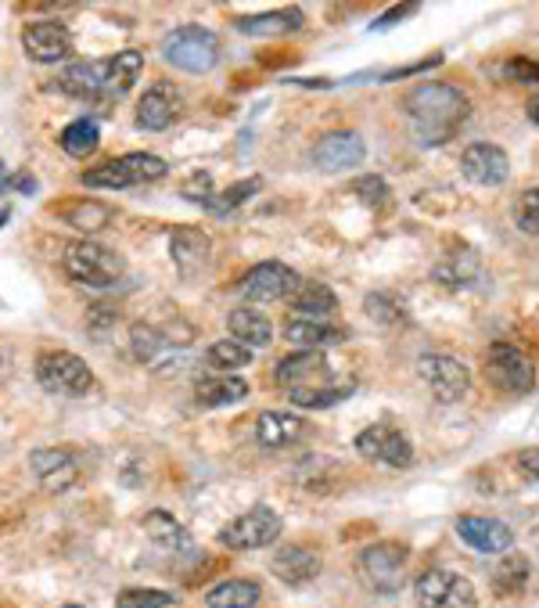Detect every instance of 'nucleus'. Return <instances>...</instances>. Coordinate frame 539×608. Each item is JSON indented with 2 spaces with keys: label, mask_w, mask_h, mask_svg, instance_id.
<instances>
[{
  "label": "nucleus",
  "mask_w": 539,
  "mask_h": 608,
  "mask_svg": "<svg viewBox=\"0 0 539 608\" xmlns=\"http://www.w3.org/2000/svg\"><path fill=\"white\" fill-rule=\"evenodd\" d=\"M403 115L421 148H439V144L454 141L457 130L468 123L471 101L454 83H421L417 91L406 94Z\"/></svg>",
  "instance_id": "nucleus-1"
},
{
  "label": "nucleus",
  "mask_w": 539,
  "mask_h": 608,
  "mask_svg": "<svg viewBox=\"0 0 539 608\" xmlns=\"http://www.w3.org/2000/svg\"><path fill=\"white\" fill-rule=\"evenodd\" d=\"M277 382L288 389V400L305 411L334 408V403L349 400V393L356 389L353 379H339L334 368L328 364V357L317 350H299L284 357L281 364H277Z\"/></svg>",
  "instance_id": "nucleus-2"
},
{
  "label": "nucleus",
  "mask_w": 539,
  "mask_h": 608,
  "mask_svg": "<svg viewBox=\"0 0 539 608\" xmlns=\"http://www.w3.org/2000/svg\"><path fill=\"white\" fill-rule=\"evenodd\" d=\"M62 267H65V274L72 281L86 285V288H112V285H120L123 270H126L123 256L105 249V245H97V241H72V245H65Z\"/></svg>",
  "instance_id": "nucleus-3"
},
{
  "label": "nucleus",
  "mask_w": 539,
  "mask_h": 608,
  "mask_svg": "<svg viewBox=\"0 0 539 608\" xmlns=\"http://www.w3.org/2000/svg\"><path fill=\"white\" fill-rule=\"evenodd\" d=\"M163 58L180 72H209L216 62H220V40H216L213 29L201 25H180L163 40Z\"/></svg>",
  "instance_id": "nucleus-4"
},
{
  "label": "nucleus",
  "mask_w": 539,
  "mask_h": 608,
  "mask_svg": "<svg viewBox=\"0 0 539 608\" xmlns=\"http://www.w3.org/2000/svg\"><path fill=\"white\" fill-rule=\"evenodd\" d=\"M356 573L363 587L374 590V595H396L406 573V547L400 540H377L363 547L356 558Z\"/></svg>",
  "instance_id": "nucleus-5"
},
{
  "label": "nucleus",
  "mask_w": 539,
  "mask_h": 608,
  "mask_svg": "<svg viewBox=\"0 0 539 608\" xmlns=\"http://www.w3.org/2000/svg\"><path fill=\"white\" fill-rule=\"evenodd\" d=\"M37 382L54 396H86L94 389V374L69 350H51L37 357Z\"/></svg>",
  "instance_id": "nucleus-6"
},
{
  "label": "nucleus",
  "mask_w": 539,
  "mask_h": 608,
  "mask_svg": "<svg viewBox=\"0 0 539 608\" xmlns=\"http://www.w3.org/2000/svg\"><path fill=\"white\" fill-rule=\"evenodd\" d=\"M166 163L158 155L148 152H129L123 158H112L105 166H94L83 173L86 187H137V184H152L166 177Z\"/></svg>",
  "instance_id": "nucleus-7"
},
{
  "label": "nucleus",
  "mask_w": 539,
  "mask_h": 608,
  "mask_svg": "<svg viewBox=\"0 0 539 608\" xmlns=\"http://www.w3.org/2000/svg\"><path fill=\"white\" fill-rule=\"evenodd\" d=\"M417 374L439 403H457L468 396V389H471L468 364L449 353H425L417 360Z\"/></svg>",
  "instance_id": "nucleus-8"
},
{
  "label": "nucleus",
  "mask_w": 539,
  "mask_h": 608,
  "mask_svg": "<svg viewBox=\"0 0 539 608\" xmlns=\"http://www.w3.org/2000/svg\"><path fill=\"white\" fill-rule=\"evenodd\" d=\"M486 374L489 382L504 389V393H532L536 389V368L526 357V350H518L511 342H493L486 350Z\"/></svg>",
  "instance_id": "nucleus-9"
},
{
  "label": "nucleus",
  "mask_w": 539,
  "mask_h": 608,
  "mask_svg": "<svg viewBox=\"0 0 539 608\" xmlns=\"http://www.w3.org/2000/svg\"><path fill=\"white\" fill-rule=\"evenodd\" d=\"M414 598H417V608H471L475 587H471V580H464L460 573L428 569L417 576Z\"/></svg>",
  "instance_id": "nucleus-10"
},
{
  "label": "nucleus",
  "mask_w": 539,
  "mask_h": 608,
  "mask_svg": "<svg viewBox=\"0 0 539 608\" xmlns=\"http://www.w3.org/2000/svg\"><path fill=\"white\" fill-rule=\"evenodd\" d=\"M281 526H284L281 515L273 508H252L220 529V544L230 547V552H259V547H267L281 537Z\"/></svg>",
  "instance_id": "nucleus-11"
},
{
  "label": "nucleus",
  "mask_w": 539,
  "mask_h": 608,
  "mask_svg": "<svg viewBox=\"0 0 539 608\" xmlns=\"http://www.w3.org/2000/svg\"><path fill=\"white\" fill-rule=\"evenodd\" d=\"M356 454L377 461L385 468H411L414 465V443L392 425H371L356 436Z\"/></svg>",
  "instance_id": "nucleus-12"
},
{
  "label": "nucleus",
  "mask_w": 539,
  "mask_h": 608,
  "mask_svg": "<svg viewBox=\"0 0 539 608\" xmlns=\"http://www.w3.org/2000/svg\"><path fill=\"white\" fill-rule=\"evenodd\" d=\"M313 166L324 169V173H342V169H353L367 158V144H363L360 134L353 130H334V134H324L313 144Z\"/></svg>",
  "instance_id": "nucleus-13"
},
{
  "label": "nucleus",
  "mask_w": 539,
  "mask_h": 608,
  "mask_svg": "<svg viewBox=\"0 0 539 608\" xmlns=\"http://www.w3.org/2000/svg\"><path fill=\"white\" fill-rule=\"evenodd\" d=\"M460 169L464 177L478 187H500L511 177V158H507L500 144L478 141V144H468V152L460 155Z\"/></svg>",
  "instance_id": "nucleus-14"
},
{
  "label": "nucleus",
  "mask_w": 539,
  "mask_h": 608,
  "mask_svg": "<svg viewBox=\"0 0 539 608\" xmlns=\"http://www.w3.org/2000/svg\"><path fill=\"white\" fill-rule=\"evenodd\" d=\"M299 285V278H296V270H288L284 264H259V267H252L249 274L241 278V285H238V292L249 299V302H277V299H284V296H291V288Z\"/></svg>",
  "instance_id": "nucleus-15"
},
{
  "label": "nucleus",
  "mask_w": 539,
  "mask_h": 608,
  "mask_svg": "<svg viewBox=\"0 0 539 608\" xmlns=\"http://www.w3.org/2000/svg\"><path fill=\"white\" fill-rule=\"evenodd\" d=\"M457 537L478 555H504V552H511L515 529L507 523H500V518L468 515V518H457Z\"/></svg>",
  "instance_id": "nucleus-16"
},
{
  "label": "nucleus",
  "mask_w": 539,
  "mask_h": 608,
  "mask_svg": "<svg viewBox=\"0 0 539 608\" xmlns=\"http://www.w3.org/2000/svg\"><path fill=\"white\" fill-rule=\"evenodd\" d=\"M22 48L33 62L54 65V62H65L72 54V33L62 22H33V25H25Z\"/></svg>",
  "instance_id": "nucleus-17"
},
{
  "label": "nucleus",
  "mask_w": 539,
  "mask_h": 608,
  "mask_svg": "<svg viewBox=\"0 0 539 608\" xmlns=\"http://www.w3.org/2000/svg\"><path fill=\"white\" fill-rule=\"evenodd\" d=\"M209 253H213V241H209L206 230H198V227L173 230L169 256H173V264H177V270L184 274V278H195V274L206 270Z\"/></svg>",
  "instance_id": "nucleus-18"
},
{
  "label": "nucleus",
  "mask_w": 539,
  "mask_h": 608,
  "mask_svg": "<svg viewBox=\"0 0 539 608\" xmlns=\"http://www.w3.org/2000/svg\"><path fill=\"white\" fill-rule=\"evenodd\" d=\"M29 465H33L37 480L48 494H65L80 475L76 461H72V454H65V451H37Z\"/></svg>",
  "instance_id": "nucleus-19"
},
{
  "label": "nucleus",
  "mask_w": 539,
  "mask_h": 608,
  "mask_svg": "<svg viewBox=\"0 0 539 608\" xmlns=\"http://www.w3.org/2000/svg\"><path fill=\"white\" fill-rule=\"evenodd\" d=\"M305 436V422L296 414L284 411H263L256 418V440L267 446V451H284V446L299 443Z\"/></svg>",
  "instance_id": "nucleus-20"
},
{
  "label": "nucleus",
  "mask_w": 539,
  "mask_h": 608,
  "mask_svg": "<svg viewBox=\"0 0 539 608\" xmlns=\"http://www.w3.org/2000/svg\"><path fill=\"white\" fill-rule=\"evenodd\" d=\"M291 307H296L302 321H328L339 310V299H334L324 281H299L291 288Z\"/></svg>",
  "instance_id": "nucleus-21"
},
{
  "label": "nucleus",
  "mask_w": 539,
  "mask_h": 608,
  "mask_svg": "<svg viewBox=\"0 0 539 608\" xmlns=\"http://www.w3.org/2000/svg\"><path fill=\"white\" fill-rule=\"evenodd\" d=\"M270 569L277 573V580L302 587L320 573V555H313L310 547H281V552L273 555Z\"/></svg>",
  "instance_id": "nucleus-22"
},
{
  "label": "nucleus",
  "mask_w": 539,
  "mask_h": 608,
  "mask_svg": "<svg viewBox=\"0 0 539 608\" xmlns=\"http://www.w3.org/2000/svg\"><path fill=\"white\" fill-rule=\"evenodd\" d=\"M227 328H230V336H235V342H241L245 350H267V346L273 342L270 321L259 310H249V307L230 313Z\"/></svg>",
  "instance_id": "nucleus-23"
},
{
  "label": "nucleus",
  "mask_w": 539,
  "mask_h": 608,
  "mask_svg": "<svg viewBox=\"0 0 539 608\" xmlns=\"http://www.w3.org/2000/svg\"><path fill=\"white\" fill-rule=\"evenodd\" d=\"M173 115H177V94H173L166 83H158V86H152V91L141 97L137 126H144V130H166L173 123Z\"/></svg>",
  "instance_id": "nucleus-24"
},
{
  "label": "nucleus",
  "mask_w": 539,
  "mask_h": 608,
  "mask_svg": "<svg viewBox=\"0 0 539 608\" xmlns=\"http://www.w3.org/2000/svg\"><path fill=\"white\" fill-rule=\"evenodd\" d=\"M58 86H62L69 97H97V94H105V65H101V62L69 65L62 76H58Z\"/></svg>",
  "instance_id": "nucleus-25"
},
{
  "label": "nucleus",
  "mask_w": 539,
  "mask_h": 608,
  "mask_svg": "<svg viewBox=\"0 0 539 608\" xmlns=\"http://www.w3.org/2000/svg\"><path fill=\"white\" fill-rule=\"evenodd\" d=\"M284 336H288V342H296L299 350H328V346H334V342H342L345 339V331L342 328H334V324H328V321H288L284 324Z\"/></svg>",
  "instance_id": "nucleus-26"
},
{
  "label": "nucleus",
  "mask_w": 539,
  "mask_h": 608,
  "mask_svg": "<svg viewBox=\"0 0 539 608\" xmlns=\"http://www.w3.org/2000/svg\"><path fill=\"white\" fill-rule=\"evenodd\" d=\"M235 25L245 37H284L302 29V11L291 8V11H270V14H249V19H238Z\"/></svg>",
  "instance_id": "nucleus-27"
},
{
  "label": "nucleus",
  "mask_w": 539,
  "mask_h": 608,
  "mask_svg": "<svg viewBox=\"0 0 539 608\" xmlns=\"http://www.w3.org/2000/svg\"><path fill=\"white\" fill-rule=\"evenodd\" d=\"M195 393L201 408H230V403H241L249 396V385L238 374H216V379H201Z\"/></svg>",
  "instance_id": "nucleus-28"
},
{
  "label": "nucleus",
  "mask_w": 539,
  "mask_h": 608,
  "mask_svg": "<svg viewBox=\"0 0 539 608\" xmlns=\"http://www.w3.org/2000/svg\"><path fill=\"white\" fill-rule=\"evenodd\" d=\"M105 94H126L134 80L141 76L144 69V54L141 51H115V58H105Z\"/></svg>",
  "instance_id": "nucleus-29"
},
{
  "label": "nucleus",
  "mask_w": 539,
  "mask_h": 608,
  "mask_svg": "<svg viewBox=\"0 0 539 608\" xmlns=\"http://www.w3.org/2000/svg\"><path fill=\"white\" fill-rule=\"evenodd\" d=\"M259 598H263V590H259L256 580H224L206 595V605L209 608H256Z\"/></svg>",
  "instance_id": "nucleus-30"
},
{
  "label": "nucleus",
  "mask_w": 539,
  "mask_h": 608,
  "mask_svg": "<svg viewBox=\"0 0 539 608\" xmlns=\"http://www.w3.org/2000/svg\"><path fill=\"white\" fill-rule=\"evenodd\" d=\"M62 148L72 155V158H86V155H94L97 152V144H101V134H97V123L94 120H76V123H69L62 130Z\"/></svg>",
  "instance_id": "nucleus-31"
},
{
  "label": "nucleus",
  "mask_w": 539,
  "mask_h": 608,
  "mask_svg": "<svg viewBox=\"0 0 539 608\" xmlns=\"http://www.w3.org/2000/svg\"><path fill=\"white\" fill-rule=\"evenodd\" d=\"M144 533L158 544V547H169V552H184L187 547V533L180 523H173V515L166 512H152L144 518Z\"/></svg>",
  "instance_id": "nucleus-32"
},
{
  "label": "nucleus",
  "mask_w": 539,
  "mask_h": 608,
  "mask_svg": "<svg viewBox=\"0 0 539 608\" xmlns=\"http://www.w3.org/2000/svg\"><path fill=\"white\" fill-rule=\"evenodd\" d=\"M206 360H209V368H213V371L230 374V371H238V368H249L252 350H245V346L235 342V339H220V342H213V346H209Z\"/></svg>",
  "instance_id": "nucleus-33"
},
{
  "label": "nucleus",
  "mask_w": 539,
  "mask_h": 608,
  "mask_svg": "<svg viewBox=\"0 0 539 608\" xmlns=\"http://www.w3.org/2000/svg\"><path fill=\"white\" fill-rule=\"evenodd\" d=\"M65 220L76 227V230H86V235H94L108 220H112V209L101 206V202H76V206L65 209Z\"/></svg>",
  "instance_id": "nucleus-34"
},
{
  "label": "nucleus",
  "mask_w": 539,
  "mask_h": 608,
  "mask_svg": "<svg viewBox=\"0 0 539 608\" xmlns=\"http://www.w3.org/2000/svg\"><path fill=\"white\" fill-rule=\"evenodd\" d=\"M169 350V339L152 324H134V357L141 364H155Z\"/></svg>",
  "instance_id": "nucleus-35"
},
{
  "label": "nucleus",
  "mask_w": 539,
  "mask_h": 608,
  "mask_svg": "<svg viewBox=\"0 0 539 608\" xmlns=\"http://www.w3.org/2000/svg\"><path fill=\"white\" fill-rule=\"evenodd\" d=\"M259 192V181L252 177V181H241V184H235V187H227V192H220V195H213L209 198V213L213 216H227V213H235L238 206H245L252 195Z\"/></svg>",
  "instance_id": "nucleus-36"
},
{
  "label": "nucleus",
  "mask_w": 539,
  "mask_h": 608,
  "mask_svg": "<svg viewBox=\"0 0 539 608\" xmlns=\"http://www.w3.org/2000/svg\"><path fill=\"white\" fill-rule=\"evenodd\" d=\"M169 605H173V595L155 587H134L115 598V608H169Z\"/></svg>",
  "instance_id": "nucleus-37"
},
{
  "label": "nucleus",
  "mask_w": 539,
  "mask_h": 608,
  "mask_svg": "<svg viewBox=\"0 0 539 608\" xmlns=\"http://www.w3.org/2000/svg\"><path fill=\"white\" fill-rule=\"evenodd\" d=\"M529 580V558H507L500 561V569H497V587H500V595H518V587Z\"/></svg>",
  "instance_id": "nucleus-38"
},
{
  "label": "nucleus",
  "mask_w": 539,
  "mask_h": 608,
  "mask_svg": "<svg viewBox=\"0 0 539 608\" xmlns=\"http://www.w3.org/2000/svg\"><path fill=\"white\" fill-rule=\"evenodd\" d=\"M515 224H518V230H526V235L539 238V187H532V192H526L518 198Z\"/></svg>",
  "instance_id": "nucleus-39"
},
{
  "label": "nucleus",
  "mask_w": 539,
  "mask_h": 608,
  "mask_svg": "<svg viewBox=\"0 0 539 608\" xmlns=\"http://www.w3.org/2000/svg\"><path fill=\"white\" fill-rule=\"evenodd\" d=\"M353 192L360 195L363 206H385V198H388V184L382 177H360L353 184Z\"/></svg>",
  "instance_id": "nucleus-40"
},
{
  "label": "nucleus",
  "mask_w": 539,
  "mask_h": 608,
  "mask_svg": "<svg viewBox=\"0 0 539 608\" xmlns=\"http://www.w3.org/2000/svg\"><path fill=\"white\" fill-rule=\"evenodd\" d=\"M184 198L195 202V206H209V198H213V177L209 173H191V181L184 184Z\"/></svg>",
  "instance_id": "nucleus-41"
},
{
  "label": "nucleus",
  "mask_w": 539,
  "mask_h": 608,
  "mask_svg": "<svg viewBox=\"0 0 539 608\" xmlns=\"http://www.w3.org/2000/svg\"><path fill=\"white\" fill-rule=\"evenodd\" d=\"M504 76L521 80V83H539V65L536 62H526V58H515V62L504 65Z\"/></svg>",
  "instance_id": "nucleus-42"
},
{
  "label": "nucleus",
  "mask_w": 539,
  "mask_h": 608,
  "mask_svg": "<svg viewBox=\"0 0 539 608\" xmlns=\"http://www.w3.org/2000/svg\"><path fill=\"white\" fill-rule=\"evenodd\" d=\"M518 468L529 475V480L539 486V451H521L518 454Z\"/></svg>",
  "instance_id": "nucleus-43"
},
{
  "label": "nucleus",
  "mask_w": 539,
  "mask_h": 608,
  "mask_svg": "<svg viewBox=\"0 0 539 608\" xmlns=\"http://www.w3.org/2000/svg\"><path fill=\"white\" fill-rule=\"evenodd\" d=\"M411 11H417L414 4H403V8H392L388 14H382V19H377L374 25H371V33H374V29H388V25H396V19H406V14H411Z\"/></svg>",
  "instance_id": "nucleus-44"
},
{
  "label": "nucleus",
  "mask_w": 539,
  "mask_h": 608,
  "mask_svg": "<svg viewBox=\"0 0 539 608\" xmlns=\"http://www.w3.org/2000/svg\"><path fill=\"white\" fill-rule=\"evenodd\" d=\"M529 120H532V126L539 130V91L529 97Z\"/></svg>",
  "instance_id": "nucleus-45"
},
{
  "label": "nucleus",
  "mask_w": 539,
  "mask_h": 608,
  "mask_svg": "<svg viewBox=\"0 0 539 608\" xmlns=\"http://www.w3.org/2000/svg\"><path fill=\"white\" fill-rule=\"evenodd\" d=\"M4 220H8V213H0V227H4Z\"/></svg>",
  "instance_id": "nucleus-46"
},
{
  "label": "nucleus",
  "mask_w": 539,
  "mask_h": 608,
  "mask_svg": "<svg viewBox=\"0 0 539 608\" xmlns=\"http://www.w3.org/2000/svg\"><path fill=\"white\" fill-rule=\"evenodd\" d=\"M65 608H80V605H65Z\"/></svg>",
  "instance_id": "nucleus-47"
}]
</instances>
